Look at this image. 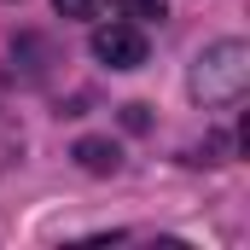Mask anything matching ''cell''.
Here are the masks:
<instances>
[{
    "mask_svg": "<svg viewBox=\"0 0 250 250\" xmlns=\"http://www.w3.org/2000/svg\"><path fill=\"white\" fill-rule=\"evenodd\" d=\"M53 12H59V18H93L99 0H53Z\"/></svg>",
    "mask_w": 250,
    "mask_h": 250,
    "instance_id": "5b68a950",
    "label": "cell"
},
{
    "mask_svg": "<svg viewBox=\"0 0 250 250\" xmlns=\"http://www.w3.org/2000/svg\"><path fill=\"white\" fill-rule=\"evenodd\" d=\"M245 87H250V41H239V35L209 41L187 70V93L198 105H209V111L215 105H239Z\"/></svg>",
    "mask_w": 250,
    "mask_h": 250,
    "instance_id": "6da1fadb",
    "label": "cell"
},
{
    "mask_svg": "<svg viewBox=\"0 0 250 250\" xmlns=\"http://www.w3.org/2000/svg\"><path fill=\"white\" fill-rule=\"evenodd\" d=\"M93 59L105 70H140L146 64V35L140 23H99L93 29Z\"/></svg>",
    "mask_w": 250,
    "mask_h": 250,
    "instance_id": "7a4b0ae2",
    "label": "cell"
},
{
    "mask_svg": "<svg viewBox=\"0 0 250 250\" xmlns=\"http://www.w3.org/2000/svg\"><path fill=\"white\" fill-rule=\"evenodd\" d=\"M123 123L128 128H146V105H123Z\"/></svg>",
    "mask_w": 250,
    "mask_h": 250,
    "instance_id": "8992f818",
    "label": "cell"
},
{
    "mask_svg": "<svg viewBox=\"0 0 250 250\" xmlns=\"http://www.w3.org/2000/svg\"><path fill=\"white\" fill-rule=\"evenodd\" d=\"M87 175H117L123 169V151L111 146V140H99V134H87V140H76V151H70Z\"/></svg>",
    "mask_w": 250,
    "mask_h": 250,
    "instance_id": "3957f363",
    "label": "cell"
},
{
    "mask_svg": "<svg viewBox=\"0 0 250 250\" xmlns=\"http://www.w3.org/2000/svg\"><path fill=\"white\" fill-rule=\"evenodd\" d=\"M117 6L128 23H163V12H169V0H117Z\"/></svg>",
    "mask_w": 250,
    "mask_h": 250,
    "instance_id": "277c9868",
    "label": "cell"
}]
</instances>
